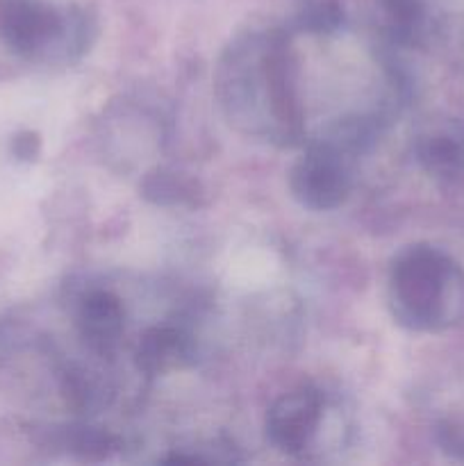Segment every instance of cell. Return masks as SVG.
Instances as JSON below:
<instances>
[{"label":"cell","mask_w":464,"mask_h":466,"mask_svg":"<svg viewBox=\"0 0 464 466\" xmlns=\"http://www.w3.org/2000/svg\"><path fill=\"white\" fill-rule=\"evenodd\" d=\"M414 155L430 176L453 180L464 173V123L458 118L435 121L417 137Z\"/></svg>","instance_id":"7"},{"label":"cell","mask_w":464,"mask_h":466,"mask_svg":"<svg viewBox=\"0 0 464 466\" xmlns=\"http://www.w3.org/2000/svg\"><path fill=\"white\" fill-rule=\"evenodd\" d=\"M118 449V440L100 428L80 426L71 435V451L86 460H103Z\"/></svg>","instance_id":"12"},{"label":"cell","mask_w":464,"mask_h":466,"mask_svg":"<svg viewBox=\"0 0 464 466\" xmlns=\"http://www.w3.org/2000/svg\"><path fill=\"white\" fill-rule=\"evenodd\" d=\"M241 48L232 50L230 64L223 66L221 89L232 114L248 121L264 105L271 116V135L282 141L300 137V105L294 86V59L285 36L255 35Z\"/></svg>","instance_id":"1"},{"label":"cell","mask_w":464,"mask_h":466,"mask_svg":"<svg viewBox=\"0 0 464 466\" xmlns=\"http://www.w3.org/2000/svg\"><path fill=\"white\" fill-rule=\"evenodd\" d=\"M85 30L82 14L64 18L55 9L30 0H12L3 9V36L18 55H35L68 36H82Z\"/></svg>","instance_id":"4"},{"label":"cell","mask_w":464,"mask_h":466,"mask_svg":"<svg viewBox=\"0 0 464 466\" xmlns=\"http://www.w3.org/2000/svg\"><path fill=\"white\" fill-rule=\"evenodd\" d=\"M344 23V7L339 0H303L296 25L309 35H332Z\"/></svg>","instance_id":"10"},{"label":"cell","mask_w":464,"mask_h":466,"mask_svg":"<svg viewBox=\"0 0 464 466\" xmlns=\"http://www.w3.org/2000/svg\"><path fill=\"white\" fill-rule=\"evenodd\" d=\"M389 303L396 321L419 332H439L464 317V273L444 250L409 246L394 259Z\"/></svg>","instance_id":"2"},{"label":"cell","mask_w":464,"mask_h":466,"mask_svg":"<svg viewBox=\"0 0 464 466\" xmlns=\"http://www.w3.org/2000/svg\"><path fill=\"white\" fill-rule=\"evenodd\" d=\"M194 353L189 335L180 328L155 326L141 335L136 346V367L148 376H162L171 369L185 367Z\"/></svg>","instance_id":"8"},{"label":"cell","mask_w":464,"mask_h":466,"mask_svg":"<svg viewBox=\"0 0 464 466\" xmlns=\"http://www.w3.org/2000/svg\"><path fill=\"white\" fill-rule=\"evenodd\" d=\"M144 194L155 203H187L194 198L196 185L176 173L159 171L144 182Z\"/></svg>","instance_id":"11"},{"label":"cell","mask_w":464,"mask_h":466,"mask_svg":"<svg viewBox=\"0 0 464 466\" xmlns=\"http://www.w3.org/2000/svg\"><path fill=\"white\" fill-rule=\"evenodd\" d=\"M289 187L303 208L317 212L339 208L350 194V168L344 150L332 141L312 144L291 168Z\"/></svg>","instance_id":"3"},{"label":"cell","mask_w":464,"mask_h":466,"mask_svg":"<svg viewBox=\"0 0 464 466\" xmlns=\"http://www.w3.org/2000/svg\"><path fill=\"white\" fill-rule=\"evenodd\" d=\"M126 326L123 305L112 291L96 289L82 299L77 309V330L91 353L107 358L118 349Z\"/></svg>","instance_id":"6"},{"label":"cell","mask_w":464,"mask_h":466,"mask_svg":"<svg viewBox=\"0 0 464 466\" xmlns=\"http://www.w3.org/2000/svg\"><path fill=\"white\" fill-rule=\"evenodd\" d=\"M323 414V396L314 387H296L282 394L267 414V437L277 451L296 455L312 441Z\"/></svg>","instance_id":"5"},{"label":"cell","mask_w":464,"mask_h":466,"mask_svg":"<svg viewBox=\"0 0 464 466\" xmlns=\"http://www.w3.org/2000/svg\"><path fill=\"white\" fill-rule=\"evenodd\" d=\"M385 12L391 39L412 44L419 39L426 23V0H378Z\"/></svg>","instance_id":"9"},{"label":"cell","mask_w":464,"mask_h":466,"mask_svg":"<svg viewBox=\"0 0 464 466\" xmlns=\"http://www.w3.org/2000/svg\"><path fill=\"white\" fill-rule=\"evenodd\" d=\"M14 150H16L18 157H32V155L39 150V139H36V135H21L16 141H14Z\"/></svg>","instance_id":"13"}]
</instances>
